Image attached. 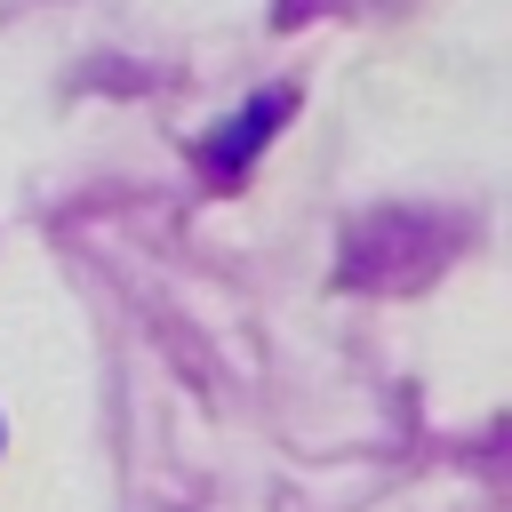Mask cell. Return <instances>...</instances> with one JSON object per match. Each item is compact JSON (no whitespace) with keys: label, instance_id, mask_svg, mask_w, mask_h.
<instances>
[{"label":"cell","instance_id":"cell-1","mask_svg":"<svg viewBox=\"0 0 512 512\" xmlns=\"http://www.w3.org/2000/svg\"><path fill=\"white\" fill-rule=\"evenodd\" d=\"M280 112H288V96H264V104H248V112L232 120V136H224V144H208V160H216V168H232L248 144H264V136H272V120H280Z\"/></svg>","mask_w":512,"mask_h":512}]
</instances>
